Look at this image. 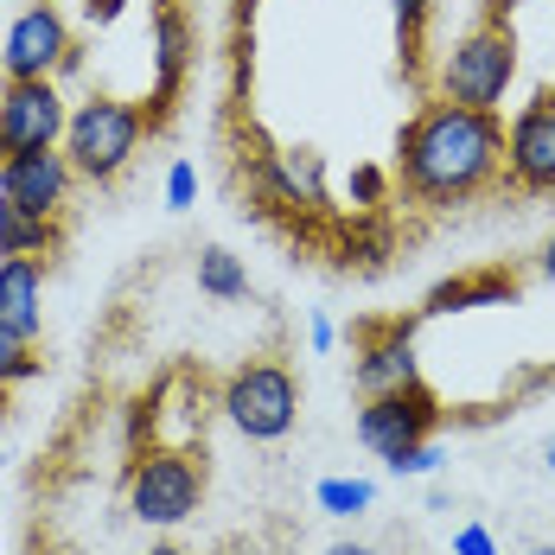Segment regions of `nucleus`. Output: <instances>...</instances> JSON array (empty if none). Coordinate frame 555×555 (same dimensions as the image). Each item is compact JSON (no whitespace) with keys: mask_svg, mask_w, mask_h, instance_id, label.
<instances>
[{"mask_svg":"<svg viewBox=\"0 0 555 555\" xmlns=\"http://www.w3.org/2000/svg\"><path fill=\"white\" fill-rule=\"evenodd\" d=\"M396 179L415 205L447 211L504 179V121L466 103H422L396 134Z\"/></svg>","mask_w":555,"mask_h":555,"instance_id":"nucleus-1","label":"nucleus"},{"mask_svg":"<svg viewBox=\"0 0 555 555\" xmlns=\"http://www.w3.org/2000/svg\"><path fill=\"white\" fill-rule=\"evenodd\" d=\"M147 134H154L147 103H128V96H90V103L70 109L64 160L77 167V179H90V185H115L121 172L134 167V154H141Z\"/></svg>","mask_w":555,"mask_h":555,"instance_id":"nucleus-2","label":"nucleus"},{"mask_svg":"<svg viewBox=\"0 0 555 555\" xmlns=\"http://www.w3.org/2000/svg\"><path fill=\"white\" fill-rule=\"evenodd\" d=\"M517 83V39L511 20H479L473 33H460L435 64V96L441 103H466V109L499 115L504 96Z\"/></svg>","mask_w":555,"mask_h":555,"instance_id":"nucleus-3","label":"nucleus"},{"mask_svg":"<svg viewBox=\"0 0 555 555\" xmlns=\"http://www.w3.org/2000/svg\"><path fill=\"white\" fill-rule=\"evenodd\" d=\"M128 517L147 524V530H179L185 517H198L205 504V460L192 447H172V441H154V447H134L128 460Z\"/></svg>","mask_w":555,"mask_h":555,"instance_id":"nucleus-4","label":"nucleus"},{"mask_svg":"<svg viewBox=\"0 0 555 555\" xmlns=\"http://www.w3.org/2000/svg\"><path fill=\"white\" fill-rule=\"evenodd\" d=\"M218 415L236 435H249V441H281V435H294V422H300V377H294L281 358L236 364L218 389Z\"/></svg>","mask_w":555,"mask_h":555,"instance_id":"nucleus-5","label":"nucleus"},{"mask_svg":"<svg viewBox=\"0 0 555 555\" xmlns=\"http://www.w3.org/2000/svg\"><path fill=\"white\" fill-rule=\"evenodd\" d=\"M77 39H70V20L57 0H26L0 39V70L7 77H57V70H77Z\"/></svg>","mask_w":555,"mask_h":555,"instance_id":"nucleus-6","label":"nucleus"},{"mask_svg":"<svg viewBox=\"0 0 555 555\" xmlns=\"http://www.w3.org/2000/svg\"><path fill=\"white\" fill-rule=\"evenodd\" d=\"M504 179L530 198H555V90H537L504 121Z\"/></svg>","mask_w":555,"mask_h":555,"instance_id":"nucleus-7","label":"nucleus"},{"mask_svg":"<svg viewBox=\"0 0 555 555\" xmlns=\"http://www.w3.org/2000/svg\"><path fill=\"white\" fill-rule=\"evenodd\" d=\"M64 128H70V103H64L57 77H7L0 83V134L13 154L64 147Z\"/></svg>","mask_w":555,"mask_h":555,"instance_id":"nucleus-8","label":"nucleus"},{"mask_svg":"<svg viewBox=\"0 0 555 555\" xmlns=\"http://www.w3.org/2000/svg\"><path fill=\"white\" fill-rule=\"evenodd\" d=\"M441 435V402L428 389H396V396H364L358 402V441L371 447L377 460H396L402 447L435 441Z\"/></svg>","mask_w":555,"mask_h":555,"instance_id":"nucleus-9","label":"nucleus"},{"mask_svg":"<svg viewBox=\"0 0 555 555\" xmlns=\"http://www.w3.org/2000/svg\"><path fill=\"white\" fill-rule=\"evenodd\" d=\"M147 52H154V83H147V121H154V134L167 128V115L179 109V96H185V77H192V52H198V39H192V20L179 13V0H154V39H147Z\"/></svg>","mask_w":555,"mask_h":555,"instance_id":"nucleus-10","label":"nucleus"},{"mask_svg":"<svg viewBox=\"0 0 555 555\" xmlns=\"http://www.w3.org/2000/svg\"><path fill=\"white\" fill-rule=\"evenodd\" d=\"M351 377H358V396H396V389L422 384V358H415V338L402 320L389 326H358L351 338Z\"/></svg>","mask_w":555,"mask_h":555,"instance_id":"nucleus-11","label":"nucleus"},{"mask_svg":"<svg viewBox=\"0 0 555 555\" xmlns=\"http://www.w3.org/2000/svg\"><path fill=\"white\" fill-rule=\"evenodd\" d=\"M70 185H77V167L64 160V147L7 154V167H0V198L20 205V211H33V218H64Z\"/></svg>","mask_w":555,"mask_h":555,"instance_id":"nucleus-12","label":"nucleus"},{"mask_svg":"<svg viewBox=\"0 0 555 555\" xmlns=\"http://www.w3.org/2000/svg\"><path fill=\"white\" fill-rule=\"evenodd\" d=\"M524 294V275L517 269H466V275H447L428 287V300H422V313H435V320H447V313H473V307H511Z\"/></svg>","mask_w":555,"mask_h":555,"instance_id":"nucleus-13","label":"nucleus"},{"mask_svg":"<svg viewBox=\"0 0 555 555\" xmlns=\"http://www.w3.org/2000/svg\"><path fill=\"white\" fill-rule=\"evenodd\" d=\"M262 185H269V198H281V205L333 211L326 205V160L313 147H275V154H262Z\"/></svg>","mask_w":555,"mask_h":555,"instance_id":"nucleus-14","label":"nucleus"},{"mask_svg":"<svg viewBox=\"0 0 555 555\" xmlns=\"http://www.w3.org/2000/svg\"><path fill=\"white\" fill-rule=\"evenodd\" d=\"M0 320L26 338L46 333V262H20V256L0 262Z\"/></svg>","mask_w":555,"mask_h":555,"instance_id":"nucleus-15","label":"nucleus"},{"mask_svg":"<svg viewBox=\"0 0 555 555\" xmlns=\"http://www.w3.org/2000/svg\"><path fill=\"white\" fill-rule=\"evenodd\" d=\"M57 249H64V223L33 218V211H20V205L0 198V262H7V256H20V262H52Z\"/></svg>","mask_w":555,"mask_h":555,"instance_id":"nucleus-16","label":"nucleus"},{"mask_svg":"<svg viewBox=\"0 0 555 555\" xmlns=\"http://www.w3.org/2000/svg\"><path fill=\"white\" fill-rule=\"evenodd\" d=\"M198 294H211V300H249V269L223 243H205L198 249Z\"/></svg>","mask_w":555,"mask_h":555,"instance_id":"nucleus-17","label":"nucleus"},{"mask_svg":"<svg viewBox=\"0 0 555 555\" xmlns=\"http://www.w3.org/2000/svg\"><path fill=\"white\" fill-rule=\"evenodd\" d=\"M389 20H396V52H402V70L415 77V70H422L428 20H435V0H389Z\"/></svg>","mask_w":555,"mask_h":555,"instance_id":"nucleus-18","label":"nucleus"},{"mask_svg":"<svg viewBox=\"0 0 555 555\" xmlns=\"http://www.w3.org/2000/svg\"><path fill=\"white\" fill-rule=\"evenodd\" d=\"M39 371H46V358H39V338L13 333V326L0 320V384L13 389V384H26V377H39Z\"/></svg>","mask_w":555,"mask_h":555,"instance_id":"nucleus-19","label":"nucleus"},{"mask_svg":"<svg viewBox=\"0 0 555 555\" xmlns=\"http://www.w3.org/2000/svg\"><path fill=\"white\" fill-rule=\"evenodd\" d=\"M371 499H377L371 479H320V486H313V504H320L326 517H364Z\"/></svg>","mask_w":555,"mask_h":555,"instance_id":"nucleus-20","label":"nucleus"},{"mask_svg":"<svg viewBox=\"0 0 555 555\" xmlns=\"http://www.w3.org/2000/svg\"><path fill=\"white\" fill-rule=\"evenodd\" d=\"M384 466L396 473V479H428V473L447 466V447L441 441H415V447H402L396 460H384Z\"/></svg>","mask_w":555,"mask_h":555,"instance_id":"nucleus-21","label":"nucleus"},{"mask_svg":"<svg viewBox=\"0 0 555 555\" xmlns=\"http://www.w3.org/2000/svg\"><path fill=\"white\" fill-rule=\"evenodd\" d=\"M198 205V167L192 160H172L167 167V211H192Z\"/></svg>","mask_w":555,"mask_h":555,"instance_id":"nucleus-22","label":"nucleus"},{"mask_svg":"<svg viewBox=\"0 0 555 555\" xmlns=\"http://www.w3.org/2000/svg\"><path fill=\"white\" fill-rule=\"evenodd\" d=\"M384 192H389L384 167H351V205H358V211H377Z\"/></svg>","mask_w":555,"mask_h":555,"instance_id":"nucleus-23","label":"nucleus"},{"mask_svg":"<svg viewBox=\"0 0 555 555\" xmlns=\"http://www.w3.org/2000/svg\"><path fill=\"white\" fill-rule=\"evenodd\" d=\"M453 555H499V537L486 524H460L453 530Z\"/></svg>","mask_w":555,"mask_h":555,"instance_id":"nucleus-24","label":"nucleus"},{"mask_svg":"<svg viewBox=\"0 0 555 555\" xmlns=\"http://www.w3.org/2000/svg\"><path fill=\"white\" fill-rule=\"evenodd\" d=\"M307 345H313V351H333V345H338V326L326 320V313H313V326H307Z\"/></svg>","mask_w":555,"mask_h":555,"instance_id":"nucleus-25","label":"nucleus"},{"mask_svg":"<svg viewBox=\"0 0 555 555\" xmlns=\"http://www.w3.org/2000/svg\"><path fill=\"white\" fill-rule=\"evenodd\" d=\"M83 13H90L96 26H109L115 13H121V0H83Z\"/></svg>","mask_w":555,"mask_h":555,"instance_id":"nucleus-26","label":"nucleus"},{"mask_svg":"<svg viewBox=\"0 0 555 555\" xmlns=\"http://www.w3.org/2000/svg\"><path fill=\"white\" fill-rule=\"evenodd\" d=\"M537 275H543V281H550V287H555V236H550V243H543V256H537Z\"/></svg>","mask_w":555,"mask_h":555,"instance_id":"nucleus-27","label":"nucleus"},{"mask_svg":"<svg viewBox=\"0 0 555 555\" xmlns=\"http://www.w3.org/2000/svg\"><path fill=\"white\" fill-rule=\"evenodd\" d=\"M511 7L517 0H486V20H511Z\"/></svg>","mask_w":555,"mask_h":555,"instance_id":"nucleus-28","label":"nucleus"},{"mask_svg":"<svg viewBox=\"0 0 555 555\" xmlns=\"http://www.w3.org/2000/svg\"><path fill=\"white\" fill-rule=\"evenodd\" d=\"M326 555H377V550H364V543H333Z\"/></svg>","mask_w":555,"mask_h":555,"instance_id":"nucleus-29","label":"nucleus"},{"mask_svg":"<svg viewBox=\"0 0 555 555\" xmlns=\"http://www.w3.org/2000/svg\"><path fill=\"white\" fill-rule=\"evenodd\" d=\"M147 555H185V550H179V543H154Z\"/></svg>","mask_w":555,"mask_h":555,"instance_id":"nucleus-30","label":"nucleus"},{"mask_svg":"<svg viewBox=\"0 0 555 555\" xmlns=\"http://www.w3.org/2000/svg\"><path fill=\"white\" fill-rule=\"evenodd\" d=\"M543 466H550V473H555V441H550V447H543Z\"/></svg>","mask_w":555,"mask_h":555,"instance_id":"nucleus-31","label":"nucleus"},{"mask_svg":"<svg viewBox=\"0 0 555 555\" xmlns=\"http://www.w3.org/2000/svg\"><path fill=\"white\" fill-rule=\"evenodd\" d=\"M7 154H13V147H7V134H0V167H7Z\"/></svg>","mask_w":555,"mask_h":555,"instance_id":"nucleus-32","label":"nucleus"},{"mask_svg":"<svg viewBox=\"0 0 555 555\" xmlns=\"http://www.w3.org/2000/svg\"><path fill=\"white\" fill-rule=\"evenodd\" d=\"M530 555H555V550H550V543H537V550H530Z\"/></svg>","mask_w":555,"mask_h":555,"instance_id":"nucleus-33","label":"nucleus"},{"mask_svg":"<svg viewBox=\"0 0 555 555\" xmlns=\"http://www.w3.org/2000/svg\"><path fill=\"white\" fill-rule=\"evenodd\" d=\"M0 415H7V384H0Z\"/></svg>","mask_w":555,"mask_h":555,"instance_id":"nucleus-34","label":"nucleus"},{"mask_svg":"<svg viewBox=\"0 0 555 555\" xmlns=\"http://www.w3.org/2000/svg\"><path fill=\"white\" fill-rule=\"evenodd\" d=\"M0 473H7V453H0Z\"/></svg>","mask_w":555,"mask_h":555,"instance_id":"nucleus-35","label":"nucleus"}]
</instances>
